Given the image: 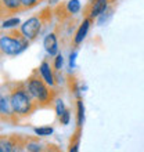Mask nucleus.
I'll return each instance as SVG.
<instances>
[{
    "label": "nucleus",
    "instance_id": "5701e85b",
    "mask_svg": "<svg viewBox=\"0 0 144 152\" xmlns=\"http://www.w3.org/2000/svg\"><path fill=\"white\" fill-rule=\"evenodd\" d=\"M0 152H1V145H0Z\"/></svg>",
    "mask_w": 144,
    "mask_h": 152
},
{
    "label": "nucleus",
    "instance_id": "f257e3e1",
    "mask_svg": "<svg viewBox=\"0 0 144 152\" xmlns=\"http://www.w3.org/2000/svg\"><path fill=\"white\" fill-rule=\"evenodd\" d=\"M10 102H11L12 111L15 113V116L24 118L28 116L37 108V101L31 96V93L26 88V84L18 83L15 84V87L11 88L10 91Z\"/></svg>",
    "mask_w": 144,
    "mask_h": 152
},
{
    "label": "nucleus",
    "instance_id": "f8f14e48",
    "mask_svg": "<svg viewBox=\"0 0 144 152\" xmlns=\"http://www.w3.org/2000/svg\"><path fill=\"white\" fill-rule=\"evenodd\" d=\"M65 8H67V11L69 14L73 15V14L80 11V1L79 0H69L68 3H67V6H65Z\"/></svg>",
    "mask_w": 144,
    "mask_h": 152
},
{
    "label": "nucleus",
    "instance_id": "6e6552de",
    "mask_svg": "<svg viewBox=\"0 0 144 152\" xmlns=\"http://www.w3.org/2000/svg\"><path fill=\"white\" fill-rule=\"evenodd\" d=\"M107 8H108V0H94L92 3L90 11H89V18L93 20V18L100 17Z\"/></svg>",
    "mask_w": 144,
    "mask_h": 152
},
{
    "label": "nucleus",
    "instance_id": "4468645a",
    "mask_svg": "<svg viewBox=\"0 0 144 152\" xmlns=\"http://www.w3.org/2000/svg\"><path fill=\"white\" fill-rule=\"evenodd\" d=\"M35 134L36 136H50L53 134V127H36L35 129Z\"/></svg>",
    "mask_w": 144,
    "mask_h": 152
},
{
    "label": "nucleus",
    "instance_id": "aec40b11",
    "mask_svg": "<svg viewBox=\"0 0 144 152\" xmlns=\"http://www.w3.org/2000/svg\"><path fill=\"white\" fill-rule=\"evenodd\" d=\"M62 65H64V58L61 54H57L56 60H54V68L56 69H61L62 68Z\"/></svg>",
    "mask_w": 144,
    "mask_h": 152
},
{
    "label": "nucleus",
    "instance_id": "9b49d317",
    "mask_svg": "<svg viewBox=\"0 0 144 152\" xmlns=\"http://www.w3.org/2000/svg\"><path fill=\"white\" fill-rule=\"evenodd\" d=\"M89 28H90V18H86V20L82 22V25L79 26V29H78V32H76V35H75V39H73L75 44H79L83 42V39L86 37V35H87V32H89Z\"/></svg>",
    "mask_w": 144,
    "mask_h": 152
},
{
    "label": "nucleus",
    "instance_id": "a211bd4d",
    "mask_svg": "<svg viewBox=\"0 0 144 152\" xmlns=\"http://www.w3.org/2000/svg\"><path fill=\"white\" fill-rule=\"evenodd\" d=\"M69 119H71V113H69L68 109H65V112L60 116L61 124H64V126H65V124H68V123H69Z\"/></svg>",
    "mask_w": 144,
    "mask_h": 152
},
{
    "label": "nucleus",
    "instance_id": "0eeeda50",
    "mask_svg": "<svg viewBox=\"0 0 144 152\" xmlns=\"http://www.w3.org/2000/svg\"><path fill=\"white\" fill-rule=\"evenodd\" d=\"M15 116L14 111H12L11 102H10V96L3 94L0 91V118L3 120H8L12 119Z\"/></svg>",
    "mask_w": 144,
    "mask_h": 152
},
{
    "label": "nucleus",
    "instance_id": "2eb2a0df",
    "mask_svg": "<svg viewBox=\"0 0 144 152\" xmlns=\"http://www.w3.org/2000/svg\"><path fill=\"white\" fill-rule=\"evenodd\" d=\"M37 3H40V0H21L22 10H29V8H33L35 6H37Z\"/></svg>",
    "mask_w": 144,
    "mask_h": 152
},
{
    "label": "nucleus",
    "instance_id": "423d86ee",
    "mask_svg": "<svg viewBox=\"0 0 144 152\" xmlns=\"http://www.w3.org/2000/svg\"><path fill=\"white\" fill-rule=\"evenodd\" d=\"M22 10L21 0H0V18L15 14Z\"/></svg>",
    "mask_w": 144,
    "mask_h": 152
},
{
    "label": "nucleus",
    "instance_id": "7ed1b4c3",
    "mask_svg": "<svg viewBox=\"0 0 144 152\" xmlns=\"http://www.w3.org/2000/svg\"><path fill=\"white\" fill-rule=\"evenodd\" d=\"M26 88L31 93V96L35 98L37 102L40 104H50L53 101V94L48 90V84L46 83L42 77V75H37L36 72H33L32 75L26 79Z\"/></svg>",
    "mask_w": 144,
    "mask_h": 152
},
{
    "label": "nucleus",
    "instance_id": "412c9836",
    "mask_svg": "<svg viewBox=\"0 0 144 152\" xmlns=\"http://www.w3.org/2000/svg\"><path fill=\"white\" fill-rule=\"evenodd\" d=\"M75 58H76V51L71 53V56H69V65H71V68L75 66Z\"/></svg>",
    "mask_w": 144,
    "mask_h": 152
},
{
    "label": "nucleus",
    "instance_id": "dca6fc26",
    "mask_svg": "<svg viewBox=\"0 0 144 152\" xmlns=\"http://www.w3.org/2000/svg\"><path fill=\"white\" fill-rule=\"evenodd\" d=\"M83 104H82V101H78V123H79V126H82V123H83Z\"/></svg>",
    "mask_w": 144,
    "mask_h": 152
},
{
    "label": "nucleus",
    "instance_id": "9d476101",
    "mask_svg": "<svg viewBox=\"0 0 144 152\" xmlns=\"http://www.w3.org/2000/svg\"><path fill=\"white\" fill-rule=\"evenodd\" d=\"M39 72L43 77V80L48 86H54V76H53V72H51V68H50V64L43 61L39 66Z\"/></svg>",
    "mask_w": 144,
    "mask_h": 152
},
{
    "label": "nucleus",
    "instance_id": "4be33fe9",
    "mask_svg": "<svg viewBox=\"0 0 144 152\" xmlns=\"http://www.w3.org/2000/svg\"><path fill=\"white\" fill-rule=\"evenodd\" d=\"M47 1H48V4H50V6H56L60 0H47Z\"/></svg>",
    "mask_w": 144,
    "mask_h": 152
},
{
    "label": "nucleus",
    "instance_id": "1a4fd4ad",
    "mask_svg": "<svg viewBox=\"0 0 144 152\" xmlns=\"http://www.w3.org/2000/svg\"><path fill=\"white\" fill-rule=\"evenodd\" d=\"M43 44L46 51L50 56H57V53H58V42H57V37L54 33H48L47 36L44 37Z\"/></svg>",
    "mask_w": 144,
    "mask_h": 152
},
{
    "label": "nucleus",
    "instance_id": "39448f33",
    "mask_svg": "<svg viewBox=\"0 0 144 152\" xmlns=\"http://www.w3.org/2000/svg\"><path fill=\"white\" fill-rule=\"evenodd\" d=\"M0 145H1V152H11L20 151L18 147H25V142L15 134L12 136H1L0 137Z\"/></svg>",
    "mask_w": 144,
    "mask_h": 152
},
{
    "label": "nucleus",
    "instance_id": "f3484780",
    "mask_svg": "<svg viewBox=\"0 0 144 152\" xmlns=\"http://www.w3.org/2000/svg\"><path fill=\"white\" fill-rule=\"evenodd\" d=\"M25 149L26 151H40L42 145L37 142H33V141H28V142H25Z\"/></svg>",
    "mask_w": 144,
    "mask_h": 152
},
{
    "label": "nucleus",
    "instance_id": "6ab92c4d",
    "mask_svg": "<svg viewBox=\"0 0 144 152\" xmlns=\"http://www.w3.org/2000/svg\"><path fill=\"white\" fill-rule=\"evenodd\" d=\"M65 105H64V102H62V101L61 100H58L57 101V105H56V111H57V115H58V118H60L61 115H62V113L65 112Z\"/></svg>",
    "mask_w": 144,
    "mask_h": 152
},
{
    "label": "nucleus",
    "instance_id": "20e7f679",
    "mask_svg": "<svg viewBox=\"0 0 144 152\" xmlns=\"http://www.w3.org/2000/svg\"><path fill=\"white\" fill-rule=\"evenodd\" d=\"M46 22V18H44V14H40L39 17H32L21 25V32L29 42H32L37 37V35L42 31V26Z\"/></svg>",
    "mask_w": 144,
    "mask_h": 152
},
{
    "label": "nucleus",
    "instance_id": "ddd939ff",
    "mask_svg": "<svg viewBox=\"0 0 144 152\" xmlns=\"http://www.w3.org/2000/svg\"><path fill=\"white\" fill-rule=\"evenodd\" d=\"M17 25H20V18H8V20H4V22H3V28H6V29H11V28H14V26H17Z\"/></svg>",
    "mask_w": 144,
    "mask_h": 152
},
{
    "label": "nucleus",
    "instance_id": "f03ea898",
    "mask_svg": "<svg viewBox=\"0 0 144 152\" xmlns=\"http://www.w3.org/2000/svg\"><path fill=\"white\" fill-rule=\"evenodd\" d=\"M29 46V40L21 31L11 29L6 35H0V51L6 56H18Z\"/></svg>",
    "mask_w": 144,
    "mask_h": 152
},
{
    "label": "nucleus",
    "instance_id": "b1692460",
    "mask_svg": "<svg viewBox=\"0 0 144 152\" xmlns=\"http://www.w3.org/2000/svg\"><path fill=\"white\" fill-rule=\"evenodd\" d=\"M0 53H1V51H0Z\"/></svg>",
    "mask_w": 144,
    "mask_h": 152
}]
</instances>
